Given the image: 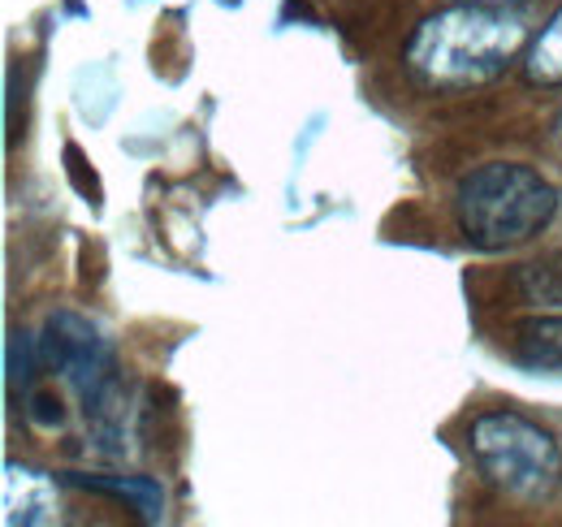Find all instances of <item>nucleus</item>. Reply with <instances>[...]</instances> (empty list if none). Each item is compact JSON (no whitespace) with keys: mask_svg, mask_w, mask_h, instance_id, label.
Wrapping results in <instances>:
<instances>
[{"mask_svg":"<svg viewBox=\"0 0 562 527\" xmlns=\"http://www.w3.org/2000/svg\"><path fill=\"white\" fill-rule=\"evenodd\" d=\"M74 489H91V493H104V497H117V502H131L139 511V519H160L165 515V489L147 475H87V471H66L61 475Z\"/></svg>","mask_w":562,"mask_h":527,"instance_id":"7","label":"nucleus"},{"mask_svg":"<svg viewBox=\"0 0 562 527\" xmlns=\"http://www.w3.org/2000/svg\"><path fill=\"white\" fill-rule=\"evenodd\" d=\"M524 74L541 87H562V4L554 18L541 26V35L532 40L528 57H524Z\"/></svg>","mask_w":562,"mask_h":527,"instance_id":"8","label":"nucleus"},{"mask_svg":"<svg viewBox=\"0 0 562 527\" xmlns=\"http://www.w3.org/2000/svg\"><path fill=\"white\" fill-rule=\"evenodd\" d=\"M468 450L493 489L524 506H541L562 489V450L554 433L519 411L476 415L468 428Z\"/></svg>","mask_w":562,"mask_h":527,"instance_id":"4","label":"nucleus"},{"mask_svg":"<svg viewBox=\"0 0 562 527\" xmlns=\"http://www.w3.org/2000/svg\"><path fill=\"white\" fill-rule=\"evenodd\" d=\"M559 143H562V117H559Z\"/></svg>","mask_w":562,"mask_h":527,"instance_id":"13","label":"nucleus"},{"mask_svg":"<svg viewBox=\"0 0 562 527\" xmlns=\"http://www.w3.org/2000/svg\"><path fill=\"white\" fill-rule=\"evenodd\" d=\"M40 363L53 368L82 402L95 441L104 450H122L131 411H126L117 359H113V346L104 341V333L91 321H82L78 312H53L44 321V337H40Z\"/></svg>","mask_w":562,"mask_h":527,"instance_id":"3","label":"nucleus"},{"mask_svg":"<svg viewBox=\"0 0 562 527\" xmlns=\"http://www.w3.org/2000/svg\"><path fill=\"white\" fill-rule=\"evenodd\" d=\"M57 519V480L35 467H4V524H53Z\"/></svg>","mask_w":562,"mask_h":527,"instance_id":"5","label":"nucleus"},{"mask_svg":"<svg viewBox=\"0 0 562 527\" xmlns=\"http://www.w3.org/2000/svg\"><path fill=\"white\" fill-rule=\"evenodd\" d=\"M35 363H40L35 337H31V333H13V337H9V394H13V397H18V390L26 394Z\"/></svg>","mask_w":562,"mask_h":527,"instance_id":"10","label":"nucleus"},{"mask_svg":"<svg viewBox=\"0 0 562 527\" xmlns=\"http://www.w3.org/2000/svg\"><path fill=\"white\" fill-rule=\"evenodd\" d=\"M468 4H493V9H515V4H524V0H468Z\"/></svg>","mask_w":562,"mask_h":527,"instance_id":"12","label":"nucleus"},{"mask_svg":"<svg viewBox=\"0 0 562 527\" xmlns=\"http://www.w3.org/2000/svg\"><path fill=\"white\" fill-rule=\"evenodd\" d=\"M559 212V191L532 165L493 160L459 182V234L476 251H510L532 243Z\"/></svg>","mask_w":562,"mask_h":527,"instance_id":"2","label":"nucleus"},{"mask_svg":"<svg viewBox=\"0 0 562 527\" xmlns=\"http://www.w3.org/2000/svg\"><path fill=\"white\" fill-rule=\"evenodd\" d=\"M510 355H515V363H524L532 372L562 377V316H528V321H519L515 337H510Z\"/></svg>","mask_w":562,"mask_h":527,"instance_id":"6","label":"nucleus"},{"mask_svg":"<svg viewBox=\"0 0 562 527\" xmlns=\"http://www.w3.org/2000/svg\"><path fill=\"white\" fill-rule=\"evenodd\" d=\"M26 415H31L35 424L53 428V424H61V402H57L53 394H35L31 397V406H26Z\"/></svg>","mask_w":562,"mask_h":527,"instance_id":"11","label":"nucleus"},{"mask_svg":"<svg viewBox=\"0 0 562 527\" xmlns=\"http://www.w3.org/2000/svg\"><path fill=\"white\" fill-rule=\"evenodd\" d=\"M515 285H519V294H524L528 303L562 307V251L550 256V260H537V264H528V268H519Z\"/></svg>","mask_w":562,"mask_h":527,"instance_id":"9","label":"nucleus"},{"mask_svg":"<svg viewBox=\"0 0 562 527\" xmlns=\"http://www.w3.org/2000/svg\"><path fill=\"white\" fill-rule=\"evenodd\" d=\"M528 31L515 9L454 4L424 18L407 44V69L432 91H468L497 78L524 48Z\"/></svg>","mask_w":562,"mask_h":527,"instance_id":"1","label":"nucleus"}]
</instances>
